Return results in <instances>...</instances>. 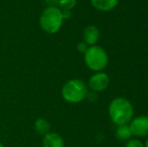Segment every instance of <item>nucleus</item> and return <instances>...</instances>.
<instances>
[{
  "instance_id": "7",
  "label": "nucleus",
  "mask_w": 148,
  "mask_h": 147,
  "mask_svg": "<svg viewBox=\"0 0 148 147\" xmlns=\"http://www.w3.org/2000/svg\"><path fill=\"white\" fill-rule=\"evenodd\" d=\"M100 38V30L97 26L89 25L83 31V41L87 43L89 46L96 45Z\"/></svg>"
},
{
  "instance_id": "1",
  "label": "nucleus",
  "mask_w": 148,
  "mask_h": 147,
  "mask_svg": "<svg viewBox=\"0 0 148 147\" xmlns=\"http://www.w3.org/2000/svg\"><path fill=\"white\" fill-rule=\"evenodd\" d=\"M108 114L111 121L117 126L129 124L134 116V108L129 100L118 97L111 101L108 107Z\"/></svg>"
},
{
  "instance_id": "8",
  "label": "nucleus",
  "mask_w": 148,
  "mask_h": 147,
  "mask_svg": "<svg viewBox=\"0 0 148 147\" xmlns=\"http://www.w3.org/2000/svg\"><path fill=\"white\" fill-rule=\"evenodd\" d=\"M42 147H64V141L59 133L49 132L43 136Z\"/></svg>"
},
{
  "instance_id": "11",
  "label": "nucleus",
  "mask_w": 148,
  "mask_h": 147,
  "mask_svg": "<svg viewBox=\"0 0 148 147\" xmlns=\"http://www.w3.org/2000/svg\"><path fill=\"white\" fill-rule=\"evenodd\" d=\"M115 136L121 141H127L130 138H132V133H131L129 124H125V125H119L116 128Z\"/></svg>"
},
{
  "instance_id": "3",
  "label": "nucleus",
  "mask_w": 148,
  "mask_h": 147,
  "mask_svg": "<svg viewBox=\"0 0 148 147\" xmlns=\"http://www.w3.org/2000/svg\"><path fill=\"white\" fill-rule=\"evenodd\" d=\"M88 92V86L84 81L73 79L68 81L62 88V97L66 102L77 104L86 99Z\"/></svg>"
},
{
  "instance_id": "19",
  "label": "nucleus",
  "mask_w": 148,
  "mask_h": 147,
  "mask_svg": "<svg viewBox=\"0 0 148 147\" xmlns=\"http://www.w3.org/2000/svg\"><path fill=\"white\" fill-rule=\"evenodd\" d=\"M0 147H4V145H3V144L1 143V142H0Z\"/></svg>"
},
{
  "instance_id": "6",
  "label": "nucleus",
  "mask_w": 148,
  "mask_h": 147,
  "mask_svg": "<svg viewBox=\"0 0 148 147\" xmlns=\"http://www.w3.org/2000/svg\"><path fill=\"white\" fill-rule=\"evenodd\" d=\"M110 77L104 72H97L92 75L88 81V89L92 92H103L109 87Z\"/></svg>"
},
{
  "instance_id": "13",
  "label": "nucleus",
  "mask_w": 148,
  "mask_h": 147,
  "mask_svg": "<svg viewBox=\"0 0 148 147\" xmlns=\"http://www.w3.org/2000/svg\"><path fill=\"white\" fill-rule=\"evenodd\" d=\"M125 147H145L144 143L141 141L138 138H130L129 140H127Z\"/></svg>"
},
{
  "instance_id": "18",
  "label": "nucleus",
  "mask_w": 148,
  "mask_h": 147,
  "mask_svg": "<svg viewBox=\"0 0 148 147\" xmlns=\"http://www.w3.org/2000/svg\"><path fill=\"white\" fill-rule=\"evenodd\" d=\"M144 146H145V147H148V137H147L146 141L144 142Z\"/></svg>"
},
{
  "instance_id": "16",
  "label": "nucleus",
  "mask_w": 148,
  "mask_h": 147,
  "mask_svg": "<svg viewBox=\"0 0 148 147\" xmlns=\"http://www.w3.org/2000/svg\"><path fill=\"white\" fill-rule=\"evenodd\" d=\"M62 18L64 19H69L72 16V12L71 10H62Z\"/></svg>"
},
{
  "instance_id": "17",
  "label": "nucleus",
  "mask_w": 148,
  "mask_h": 147,
  "mask_svg": "<svg viewBox=\"0 0 148 147\" xmlns=\"http://www.w3.org/2000/svg\"><path fill=\"white\" fill-rule=\"evenodd\" d=\"M58 1L59 0H45V2L47 4H49V6H57Z\"/></svg>"
},
{
  "instance_id": "9",
  "label": "nucleus",
  "mask_w": 148,
  "mask_h": 147,
  "mask_svg": "<svg viewBox=\"0 0 148 147\" xmlns=\"http://www.w3.org/2000/svg\"><path fill=\"white\" fill-rule=\"evenodd\" d=\"M119 0H91V4L99 11L107 12L113 10L118 5Z\"/></svg>"
},
{
  "instance_id": "10",
  "label": "nucleus",
  "mask_w": 148,
  "mask_h": 147,
  "mask_svg": "<svg viewBox=\"0 0 148 147\" xmlns=\"http://www.w3.org/2000/svg\"><path fill=\"white\" fill-rule=\"evenodd\" d=\"M34 130L38 135L45 136L51 132V124L45 118H37L34 122Z\"/></svg>"
},
{
  "instance_id": "5",
  "label": "nucleus",
  "mask_w": 148,
  "mask_h": 147,
  "mask_svg": "<svg viewBox=\"0 0 148 147\" xmlns=\"http://www.w3.org/2000/svg\"><path fill=\"white\" fill-rule=\"evenodd\" d=\"M132 136L137 138L148 137V116L141 115L133 117L129 123Z\"/></svg>"
},
{
  "instance_id": "14",
  "label": "nucleus",
  "mask_w": 148,
  "mask_h": 147,
  "mask_svg": "<svg viewBox=\"0 0 148 147\" xmlns=\"http://www.w3.org/2000/svg\"><path fill=\"white\" fill-rule=\"evenodd\" d=\"M88 49H89V45L87 44L85 41H81V42H79L78 44H77V49H78V51L81 53H85Z\"/></svg>"
},
{
  "instance_id": "2",
  "label": "nucleus",
  "mask_w": 148,
  "mask_h": 147,
  "mask_svg": "<svg viewBox=\"0 0 148 147\" xmlns=\"http://www.w3.org/2000/svg\"><path fill=\"white\" fill-rule=\"evenodd\" d=\"M64 18L62 10L58 6H47L39 17L40 27L45 34H55L62 28Z\"/></svg>"
},
{
  "instance_id": "15",
  "label": "nucleus",
  "mask_w": 148,
  "mask_h": 147,
  "mask_svg": "<svg viewBox=\"0 0 148 147\" xmlns=\"http://www.w3.org/2000/svg\"><path fill=\"white\" fill-rule=\"evenodd\" d=\"M86 99H88L89 101H91V102H94V101H96L98 99V95L96 92H88V94H87L86 96Z\"/></svg>"
},
{
  "instance_id": "4",
  "label": "nucleus",
  "mask_w": 148,
  "mask_h": 147,
  "mask_svg": "<svg viewBox=\"0 0 148 147\" xmlns=\"http://www.w3.org/2000/svg\"><path fill=\"white\" fill-rule=\"evenodd\" d=\"M84 61L86 66L93 72H103L109 63V57L105 49L99 45L89 46L84 53Z\"/></svg>"
},
{
  "instance_id": "12",
  "label": "nucleus",
  "mask_w": 148,
  "mask_h": 147,
  "mask_svg": "<svg viewBox=\"0 0 148 147\" xmlns=\"http://www.w3.org/2000/svg\"><path fill=\"white\" fill-rule=\"evenodd\" d=\"M77 5V0H59L58 7L60 10H72Z\"/></svg>"
}]
</instances>
